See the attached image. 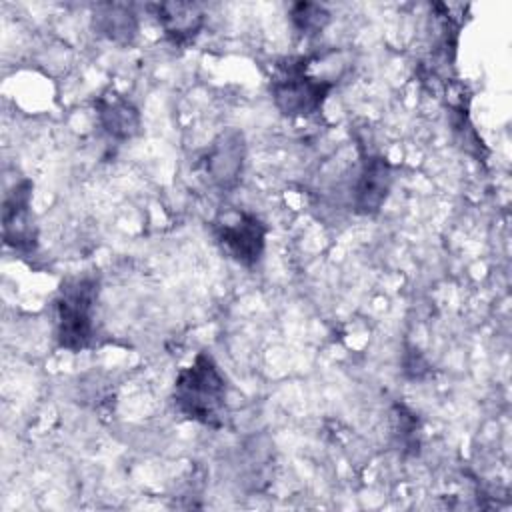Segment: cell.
Returning a JSON list of instances; mask_svg holds the SVG:
<instances>
[{"label": "cell", "instance_id": "obj_1", "mask_svg": "<svg viewBox=\"0 0 512 512\" xmlns=\"http://www.w3.org/2000/svg\"><path fill=\"white\" fill-rule=\"evenodd\" d=\"M174 404L186 418L204 426H220L226 410V378L208 354L180 370L174 382Z\"/></svg>", "mask_w": 512, "mask_h": 512}, {"label": "cell", "instance_id": "obj_2", "mask_svg": "<svg viewBox=\"0 0 512 512\" xmlns=\"http://www.w3.org/2000/svg\"><path fill=\"white\" fill-rule=\"evenodd\" d=\"M98 280L92 276L70 278L56 300V338L66 350L78 352L92 342Z\"/></svg>", "mask_w": 512, "mask_h": 512}, {"label": "cell", "instance_id": "obj_3", "mask_svg": "<svg viewBox=\"0 0 512 512\" xmlns=\"http://www.w3.org/2000/svg\"><path fill=\"white\" fill-rule=\"evenodd\" d=\"M308 60L294 58L280 64L270 80V94L278 112L288 118H306L322 108L328 94L336 86L334 80H322L308 74Z\"/></svg>", "mask_w": 512, "mask_h": 512}, {"label": "cell", "instance_id": "obj_4", "mask_svg": "<svg viewBox=\"0 0 512 512\" xmlns=\"http://www.w3.org/2000/svg\"><path fill=\"white\" fill-rule=\"evenodd\" d=\"M214 236L220 248L238 264L254 266L266 246L264 222L248 212H234L214 222Z\"/></svg>", "mask_w": 512, "mask_h": 512}, {"label": "cell", "instance_id": "obj_5", "mask_svg": "<svg viewBox=\"0 0 512 512\" xmlns=\"http://www.w3.org/2000/svg\"><path fill=\"white\" fill-rule=\"evenodd\" d=\"M32 180H18L6 194L2 202V234L4 242L18 252H32L36 248V226L32 222L30 200H32Z\"/></svg>", "mask_w": 512, "mask_h": 512}, {"label": "cell", "instance_id": "obj_6", "mask_svg": "<svg viewBox=\"0 0 512 512\" xmlns=\"http://www.w3.org/2000/svg\"><path fill=\"white\" fill-rule=\"evenodd\" d=\"M394 172L388 158L380 154L366 156L352 186V208L356 214L374 216L382 210L392 190Z\"/></svg>", "mask_w": 512, "mask_h": 512}, {"label": "cell", "instance_id": "obj_7", "mask_svg": "<svg viewBox=\"0 0 512 512\" xmlns=\"http://www.w3.org/2000/svg\"><path fill=\"white\" fill-rule=\"evenodd\" d=\"M244 158V136L238 130L222 132L202 156V168L208 182L218 188H232L242 174Z\"/></svg>", "mask_w": 512, "mask_h": 512}, {"label": "cell", "instance_id": "obj_8", "mask_svg": "<svg viewBox=\"0 0 512 512\" xmlns=\"http://www.w3.org/2000/svg\"><path fill=\"white\" fill-rule=\"evenodd\" d=\"M96 116L102 130L116 140H130L138 136L142 120L138 108L122 94L108 90L96 102Z\"/></svg>", "mask_w": 512, "mask_h": 512}, {"label": "cell", "instance_id": "obj_9", "mask_svg": "<svg viewBox=\"0 0 512 512\" xmlns=\"http://www.w3.org/2000/svg\"><path fill=\"white\" fill-rule=\"evenodd\" d=\"M156 18L164 30V34L174 44H188L192 42L202 24L204 12L198 4L192 2H164L156 6Z\"/></svg>", "mask_w": 512, "mask_h": 512}, {"label": "cell", "instance_id": "obj_10", "mask_svg": "<svg viewBox=\"0 0 512 512\" xmlns=\"http://www.w3.org/2000/svg\"><path fill=\"white\" fill-rule=\"evenodd\" d=\"M94 28L112 42L128 44L136 36L138 20L128 4H100L94 12Z\"/></svg>", "mask_w": 512, "mask_h": 512}, {"label": "cell", "instance_id": "obj_11", "mask_svg": "<svg viewBox=\"0 0 512 512\" xmlns=\"http://www.w3.org/2000/svg\"><path fill=\"white\" fill-rule=\"evenodd\" d=\"M290 20H292L294 28L300 34L312 36V34H318V32H322L326 28V24L330 22V14L320 4L298 2L290 10Z\"/></svg>", "mask_w": 512, "mask_h": 512}]
</instances>
